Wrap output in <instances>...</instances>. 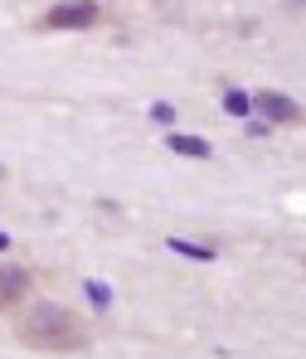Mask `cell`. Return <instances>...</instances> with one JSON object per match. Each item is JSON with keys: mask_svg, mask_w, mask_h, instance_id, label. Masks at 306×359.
Instances as JSON below:
<instances>
[{"mask_svg": "<svg viewBox=\"0 0 306 359\" xmlns=\"http://www.w3.org/2000/svg\"><path fill=\"white\" fill-rule=\"evenodd\" d=\"M83 292L93 297L98 311H107V306H112V287H107V282H98V277H93V282H83Z\"/></svg>", "mask_w": 306, "mask_h": 359, "instance_id": "obj_8", "label": "cell"}, {"mask_svg": "<svg viewBox=\"0 0 306 359\" xmlns=\"http://www.w3.org/2000/svg\"><path fill=\"white\" fill-rule=\"evenodd\" d=\"M166 248H171V252H180V257H189V262H209V257H214V248L189 243V238H166Z\"/></svg>", "mask_w": 306, "mask_h": 359, "instance_id": "obj_6", "label": "cell"}, {"mask_svg": "<svg viewBox=\"0 0 306 359\" xmlns=\"http://www.w3.org/2000/svg\"><path fill=\"white\" fill-rule=\"evenodd\" d=\"M151 121H166V126H171V121H175V107H171V102H156V107H151Z\"/></svg>", "mask_w": 306, "mask_h": 359, "instance_id": "obj_9", "label": "cell"}, {"mask_svg": "<svg viewBox=\"0 0 306 359\" xmlns=\"http://www.w3.org/2000/svg\"><path fill=\"white\" fill-rule=\"evenodd\" d=\"M98 20H102L98 0H59L39 15V29H93Z\"/></svg>", "mask_w": 306, "mask_h": 359, "instance_id": "obj_2", "label": "cell"}, {"mask_svg": "<svg viewBox=\"0 0 306 359\" xmlns=\"http://www.w3.org/2000/svg\"><path fill=\"white\" fill-rule=\"evenodd\" d=\"M29 297V272L20 262H0V311Z\"/></svg>", "mask_w": 306, "mask_h": 359, "instance_id": "obj_4", "label": "cell"}, {"mask_svg": "<svg viewBox=\"0 0 306 359\" xmlns=\"http://www.w3.org/2000/svg\"><path fill=\"white\" fill-rule=\"evenodd\" d=\"M224 112H229V117H248V112H253V93L229 88V93H224Z\"/></svg>", "mask_w": 306, "mask_h": 359, "instance_id": "obj_7", "label": "cell"}, {"mask_svg": "<svg viewBox=\"0 0 306 359\" xmlns=\"http://www.w3.org/2000/svg\"><path fill=\"white\" fill-rule=\"evenodd\" d=\"M166 146H171L175 156H189V161H209V156H214V146H209V141H199V136H189V131H171V136H166Z\"/></svg>", "mask_w": 306, "mask_h": 359, "instance_id": "obj_5", "label": "cell"}, {"mask_svg": "<svg viewBox=\"0 0 306 359\" xmlns=\"http://www.w3.org/2000/svg\"><path fill=\"white\" fill-rule=\"evenodd\" d=\"M15 335L20 345L29 350H49V355H73L88 345V320L63 306V301H34L20 320H15Z\"/></svg>", "mask_w": 306, "mask_h": 359, "instance_id": "obj_1", "label": "cell"}, {"mask_svg": "<svg viewBox=\"0 0 306 359\" xmlns=\"http://www.w3.org/2000/svg\"><path fill=\"white\" fill-rule=\"evenodd\" d=\"M253 112H262V117L272 121V126H297V121H302V107H297V97H287V93H277V88H262V93H253Z\"/></svg>", "mask_w": 306, "mask_h": 359, "instance_id": "obj_3", "label": "cell"}, {"mask_svg": "<svg viewBox=\"0 0 306 359\" xmlns=\"http://www.w3.org/2000/svg\"><path fill=\"white\" fill-rule=\"evenodd\" d=\"M0 252H10V233H0Z\"/></svg>", "mask_w": 306, "mask_h": 359, "instance_id": "obj_10", "label": "cell"}, {"mask_svg": "<svg viewBox=\"0 0 306 359\" xmlns=\"http://www.w3.org/2000/svg\"><path fill=\"white\" fill-rule=\"evenodd\" d=\"M5 180H10V170H5V165H0V184H5Z\"/></svg>", "mask_w": 306, "mask_h": 359, "instance_id": "obj_11", "label": "cell"}]
</instances>
